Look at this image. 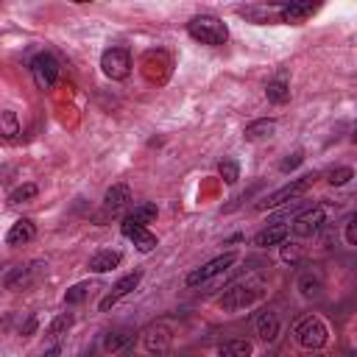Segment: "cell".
Here are the masks:
<instances>
[{
  "mask_svg": "<svg viewBox=\"0 0 357 357\" xmlns=\"http://www.w3.org/2000/svg\"><path fill=\"white\" fill-rule=\"evenodd\" d=\"M36 192H39V187H36V184H20L17 190H11L8 201H11V204H22V201L36 198Z\"/></svg>",
  "mask_w": 357,
  "mask_h": 357,
  "instance_id": "26",
  "label": "cell"
},
{
  "mask_svg": "<svg viewBox=\"0 0 357 357\" xmlns=\"http://www.w3.org/2000/svg\"><path fill=\"white\" fill-rule=\"evenodd\" d=\"M298 257H301L298 243H290V245L282 248V259H284V262H298Z\"/></svg>",
  "mask_w": 357,
  "mask_h": 357,
  "instance_id": "31",
  "label": "cell"
},
{
  "mask_svg": "<svg viewBox=\"0 0 357 357\" xmlns=\"http://www.w3.org/2000/svg\"><path fill=\"white\" fill-rule=\"evenodd\" d=\"M234 262H237V251H226V254H220V257L209 259L206 265L195 268V271H192V273L187 276V287H195V284H201V282H209L212 276H218V273L229 271V268H231Z\"/></svg>",
  "mask_w": 357,
  "mask_h": 357,
  "instance_id": "7",
  "label": "cell"
},
{
  "mask_svg": "<svg viewBox=\"0 0 357 357\" xmlns=\"http://www.w3.org/2000/svg\"><path fill=\"white\" fill-rule=\"evenodd\" d=\"M324 220H326L324 206H312V209H307V212H301V215L296 218L293 234H296V237H310V234H315V231L321 229Z\"/></svg>",
  "mask_w": 357,
  "mask_h": 357,
  "instance_id": "9",
  "label": "cell"
},
{
  "mask_svg": "<svg viewBox=\"0 0 357 357\" xmlns=\"http://www.w3.org/2000/svg\"><path fill=\"white\" fill-rule=\"evenodd\" d=\"M298 290H301V296H304V298L315 296V293L321 290V282H318V276H312V273H304V276L298 279Z\"/></svg>",
  "mask_w": 357,
  "mask_h": 357,
  "instance_id": "27",
  "label": "cell"
},
{
  "mask_svg": "<svg viewBox=\"0 0 357 357\" xmlns=\"http://www.w3.org/2000/svg\"><path fill=\"white\" fill-rule=\"evenodd\" d=\"M351 139H354V142H357V128H354V134H351Z\"/></svg>",
  "mask_w": 357,
  "mask_h": 357,
  "instance_id": "34",
  "label": "cell"
},
{
  "mask_svg": "<svg viewBox=\"0 0 357 357\" xmlns=\"http://www.w3.org/2000/svg\"><path fill=\"white\" fill-rule=\"evenodd\" d=\"M36 237V226L28 218H20L11 223V229L6 231V245H25Z\"/></svg>",
  "mask_w": 357,
  "mask_h": 357,
  "instance_id": "13",
  "label": "cell"
},
{
  "mask_svg": "<svg viewBox=\"0 0 357 357\" xmlns=\"http://www.w3.org/2000/svg\"><path fill=\"white\" fill-rule=\"evenodd\" d=\"M290 234V229L284 226V223H273V226H268V229H262L257 237H254V245H259V248H268V245H279V243H284V237Z\"/></svg>",
  "mask_w": 357,
  "mask_h": 357,
  "instance_id": "15",
  "label": "cell"
},
{
  "mask_svg": "<svg viewBox=\"0 0 357 357\" xmlns=\"http://www.w3.org/2000/svg\"><path fill=\"white\" fill-rule=\"evenodd\" d=\"M301 162H304V151H296V153H290L287 159H282V165H279V170H284V173H287V170H293V167H298Z\"/></svg>",
  "mask_w": 357,
  "mask_h": 357,
  "instance_id": "30",
  "label": "cell"
},
{
  "mask_svg": "<svg viewBox=\"0 0 357 357\" xmlns=\"http://www.w3.org/2000/svg\"><path fill=\"white\" fill-rule=\"evenodd\" d=\"M259 296H262V290H259V287H254V284H248V282H240V284L229 287V290L218 298V307H220L223 312L234 315V312H240V310L251 307L254 301H259Z\"/></svg>",
  "mask_w": 357,
  "mask_h": 357,
  "instance_id": "3",
  "label": "cell"
},
{
  "mask_svg": "<svg viewBox=\"0 0 357 357\" xmlns=\"http://www.w3.org/2000/svg\"><path fill=\"white\" fill-rule=\"evenodd\" d=\"M86 296V284H73L67 293H64V304H75V301H81Z\"/></svg>",
  "mask_w": 357,
  "mask_h": 357,
  "instance_id": "29",
  "label": "cell"
},
{
  "mask_svg": "<svg viewBox=\"0 0 357 357\" xmlns=\"http://www.w3.org/2000/svg\"><path fill=\"white\" fill-rule=\"evenodd\" d=\"M128 340H131V335H128L126 329H120V332H109V335L103 337V349H106V351H117V349H123Z\"/></svg>",
  "mask_w": 357,
  "mask_h": 357,
  "instance_id": "24",
  "label": "cell"
},
{
  "mask_svg": "<svg viewBox=\"0 0 357 357\" xmlns=\"http://www.w3.org/2000/svg\"><path fill=\"white\" fill-rule=\"evenodd\" d=\"M120 262H123V254H120V251H114V248H103V251H95V254L89 257V271H95V273H106V271L117 268Z\"/></svg>",
  "mask_w": 357,
  "mask_h": 357,
  "instance_id": "14",
  "label": "cell"
},
{
  "mask_svg": "<svg viewBox=\"0 0 357 357\" xmlns=\"http://www.w3.org/2000/svg\"><path fill=\"white\" fill-rule=\"evenodd\" d=\"M187 33H190L195 42L212 45V47L226 45V39H229L226 22L218 20V17H212V14H198V17H192V20L187 22Z\"/></svg>",
  "mask_w": 357,
  "mask_h": 357,
  "instance_id": "1",
  "label": "cell"
},
{
  "mask_svg": "<svg viewBox=\"0 0 357 357\" xmlns=\"http://www.w3.org/2000/svg\"><path fill=\"white\" fill-rule=\"evenodd\" d=\"M31 75L36 81L39 89H53V84L59 81V61L53 53H39L31 61Z\"/></svg>",
  "mask_w": 357,
  "mask_h": 357,
  "instance_id": "6",
  "label": "cell"
},
{
  "mask_svg": "<svg viewBox=\"0 0 357 357\" xmlns=\"http://www.w3.org/2000/svg\"><path fill=\"white\" fill-rule=\"evenodd\" d=\"M131 201V190H128V184H112L109 190H106V195H103V204L106 206H123V204H128Z\"/></svg>",
  "mask_w": 357,
  "mask_h": 357,
  "instance_id": "18",
  "label": "cell"
},
{
  "mask_svg": "<svg viewBox=\"0 0 357 357\" xmlns=\"http://www.w3.org/2000/svg\"><path fill=\"white\" fill-rule=\"evenodd\" d=\"M304 357H326V354H318V351L312 354V351H310V354H304Z\"/></svg>",
  "mask_w": 357,
  "mask_h": 357,
  "instance_id": "33",
  "label": "cell"
},
{
  "mask_svg": "<svg viewBox=\"0 0 357 357\" xmlns=\"http://www.w3.org/2000/svg\"><path fill=\"white\" fill-rule=\"evenodd\" d=\"M70 326H73V315L61 312L59 318H53V321H50V326H47V337H50V340H59Z\"/></svg>",
  "mask_w": 357,
  "mask_h": 357,
  "instance_id": "21",
  "label": "cell"
},
{
  "mask_svg": "<svg viewBox=\"0 0 357 357\" xmlns=\"http://www.w3.org/2000/svg\"><path fill=\"white\" fill-rule=\"evenodd\" d=\"M0 126H3V134H6V139H14L17 134H20V123H17V114L14 112H3L0 114Z\"/></svg>",
  "mask_w": 357,
  "mask_h": 357,
  "instance_id": "25",
  "label": "cell"
},
{
  "mask_svg": "<svg viewBox=\"0 0 357 357\" xmlns=\"http://www.w3.org/2000/svg\"><path fill=\"white\" fill-rule=\"evenodd\" d=\"M59 349H61V346H59V343H56V346H50V349H47V351H45V357H59Z\"/></svg>",
  "mask_w": 357,
  "mask_h": 357,
  "instance_id": "32",
  "label": "cell"
},
{
  "mask_svg": "<svg viewBox=\"0 0 357 357\" xmlns=\"http://www.w3.org/2000/svg\"><path fill=\"white\" fill-rule=\"evenodd\" d=\"M100 70H103V75H109L112 81L128 78V73H131V56H128V50H126V47H109V50H103V56H100Z\"/></svg>",
  "mask_w": 357,
  "mask_h": 357,
  "instance_id": "5",
  "label": "cell"
},
{
  "mask_svg": "<svg viewBox=\"0 0 357 357\" xmlns=\"http://www.w3.org/2000/svg\"><path fill=\"white\" fill-rule=\"evenodd\" d=\"M312 181H315V176H301V178H296V181H290V184L273 190V192L265 195L262 201H257V209H273V206H282V204H287V201L304 195V192L312 187Z\"/></svg>",
  "mask_w": 357,
  "mask_h": 357,
  "instance_id": "4",
  "label": "cell"
},
{
  "mask_svg": "<svg viewBox=\"0 0 357 357\" xmlns=\"http://www.w3.org/2000/svg\"><path fill=\"white\" fill-rule=\"evenodd\" d=\"M273 128H276V120H254V123L245 126V139H251V142L265 139V137L273 134Z\"/></svg>",
  "mask_w": 357,
  "mask_h": 357,
  "instance_id": "17",
  "label": "cell"
},
{
  "mask_svg": "<svg viewBox=\"0 0 357 357\" xmlns=\"http://www.w3.org/2000/svg\"><path fill=\"white\" fill-rule=\"evenodd\" d=\"M218 173H220V178H223L226 184H234V181L240 178V165H237L234 159H223V162L218 165Z\"/></svg>",
  "mask_w": 357,
  "mask_h": 357,
  "instance_id": "22",
  "label": "cell"
},
{
  "mask_svg": "<svg viewBox=\"0 0 357 357\" xmlns=\"http://www.w3.org/2000/svg\"><path fill=\"white\" fill-rule=\"evenodd\" d=\"M251 354H254V346L248 340H240V337L223 340L215 349V357H251Z\"/></svg>",
  "mask_w": 357,
  "mask_h": 357,
  "instance_id": "16",
  "label": "cell"
},
{
  "mask_svg": "<svg viewBox=\"0 0 357 357\" xmlns=\"http://www.w3.org/2000/svg\"><path fill=\"white\" fill-rule=\"evenodd\" d=\"M265 95H268V100H271V103L282 106V103H287V100H290V86H287V81L276 78V81H271V84H268Z\"/></svg>",
  "mask_w": 357,
  "mask_h": 357,
  "instance_id": "19",
  "label": "cell"
},
{
  "mask_svg": "<svg viewBox=\"0 0 357 357\" xmlns=\"http://www.w3.org/2000/svg\"><path fill=\"white\" fill-rule=\"evenodd\" d=\"M293 337H296L298 346L315 351V349H321V346L329 343V326H326L318 315H304V318L293 326Z\"/></svg>",
  "mask_w": 357,
  "mask_h": 357,
  "instance_id": "2",
  "label": "cell"
},
{
  "mask_svg": "<svg viewBox=\"0 0 357 357\" xmlns=\"http://www.w3.org/2000/svg\"><path fill=\"white\" fill-rule=\"evenodd\" d=\"M120 231H123V237H128L142 254H148V251H153L156 248V234H151L145 226H139V223H134V220H123V226H120Z\"/></svg>",
  "mask_w": 357,
  "mask_h": 357,
  "instance_id": "8",
  "label": "cell"
},
{
  "mask_svg": "<svg viewBox=\"0 0 357 357\" xmlns=\"http://www.w3.org/2000/svg\"><path fill=\"white\" fill-rule=\"evenodd\" d=\"M156 215H159V209H156V204H139V206H134V212L128 215V220H134V223H139V226H145V223H151V220H156Z\"/></svg>",
  "mask_w": 357,
  "mask_h": 357,
  "instance_id": "20",
  "label": "cell"
},
{
  "mask_svg": "<svg viewBox=\"0 0 357 357\" xmlns=\"http://www.w3.org/2000/svg\"><path fill=\"white\" fill-rule=\"evenodd\" d=\"M343 240L357 248V215H351V218L346 220V226H343Z\"/></svg>",
  "mask_w": 357,
  "mask_h": 357,
  "instance_id": "28",
  "label": "cell"
},
{
  "mask_svg": "<svg viewBox=\"0 0 357 357\" xmlns=\"http://www.w3.org/2000/svg\"><path fill=\"white\" fill-rule=\"evenodd\" d=\"M139 279H142V273H139V271H134V273L123 276V279H120V282L112 287V293L100 298V304H98V307H100V312H106V310H109V307H114V304H117L123 296H128V293H131V290L139 284Z\"/></svg>",
  "mask_w": 357,
  "mask_h": 357,
  "instance_id": "10",
  "label": "cell"
},
{
  "mask_svg": "<svg viewBox=\"0 0 357 357\" xmlns=\"http://www.w3.org/2000/svg\"><path fill=\"white\" fill-rule=\"evenodd\" d=\"M315 11H318L315 3H287V6H279V20L290 22V25H298V22H307Z\"/></svg>",
  "mask_w": 357,
  "mask_h": 357,
  "instance_id": "12",
  "label": "cell"
},
{
  "mask_svg": "<svg viewBox=\"0 0 357 357\" xmlns=\"http://www.w3.org/2000/svg\"><path fill=\"white\" fill-rule=\"evenodd\" d=\"M351 176H354V170L346 167V165H340V167H332V170L326 173V181H329L332 187H343V184H349Z\"/></svg>",
  "mask_w": 357,
  "mask_h": 357,
  "instance_id": "23",
  "label": "cell"
},
{
  "mask_svg": "<svg viewBox=\"0 0 357 357\" xmlns=\"http://www.w3.org/2000/svg\"><path fill=\"white\" fill-rule=\"evenodd\" d=\"M254 326H257L259 340H265V343H273V340L279 337V332H282V321H279V315H276L273 310H262V312L257 315Z\"/></svg>",
  "mask_w": 357,
  "mask_h": 357,
  "instance_id": "11",
  "label": "cell"
}]
</instances>
